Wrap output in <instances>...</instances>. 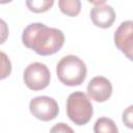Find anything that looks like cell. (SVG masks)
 <instances>
[{
  "label": "cell",
  "instance_id": "obj_1",
  "mask_svg": "<svg viewBox=\"0 0 133 133\" xmlns=\"http://www.w3.org/2000/svg\"><path fill=\"white\" fill-rule=\"evenodd\" d=\"M22 42L36 54L48 56L58 52L64 44V34L57 28H51L43 23H31L23 31Z\"/></svg>",
  "mask_w": 133,
  "mask_h": 133
},
{
  "label": "cell",
  "instance_id": "obj_2",
  "mask_svg": "<svg viewBox=\"0 0 133 133\" xmlns=\"http://www.w3.org/2000/svg\"><path fill=\"white\" fill-rule=\"evenodd\" d=\"M56 74L61 83L68 86H78L86 78V65L78 56L66 55L56 65Z\"/></svg>",
  "mask_w": 133,
  "mask_h": 133
},
{
  "label": "cell",
  "instance_id": "obj_3",
  "mask_svg": "<svg viewBox=\"0 0 133 133\" xmlns=\"http://www.w3.org/2000/svg\"><path fill=\"white\" fill-rule=\"evenodd\" d=\"M94 113L92 105L87 96L82 91L72 92L66 100V114L78 126L87 124Z\"/></svg>",
  "mask_w": 133,
  "mask_h": 133
},
{
  "label": "cell",
  "instance_id": "obj_4",
  "mask_svg": "<svg viewBox=\"0 0 133 133\" xmlns=\"http://www.w3.org/2000/svg\"><path fill=\"white\" fill-rule=\"evenodd\" d=\"M51 74L47 65L41 62L30 63L24 71L23 80L31 90H42L50 83Z\"/></svg>",
  "mask_w": 133,
  "mask_h": 133
},
{
  "label": "cell",
  "instance_id": "obj_5",
  "mask_svg": "<svg viewBox=\"0 0 133 133\" xmlns=\"http://www.w3.org/2000/svg\"><path fill=\"white\" fill-rule=\"evenodd\" d=\"M29 110L31 114L39 121L49 122L54 119L59 112L57 102L50 97L39 96L32 99L29 103Z\"/></svg>",
  "mask_w": 133,
  "mask_h": 133
},
{
  "label": "cell",
  "instance_id": "obj_6",
  "mask_svg": "<svg viewBox=\"0 0 133 133\" xmlns=\"http://www.w3.org/2000/svg\"><path fill=\"white\" fill-rule=\"evenodd\" d=\"M133 22H123L114 32V44L130 60L133 52Z\"/></svg>",
  "mask_w": 133,
  "mask_h": 133
},
{
  "label": "cell",
  "instance_id": "obj_7",
  "mask_svg": "<svg viewBox=\"0 0 133 133\" xmlns=\"http://www.w3.org/2000/svg\"><path fill=\"white\" fill-rule=\"evenodd\" d=\"M111 94L112 85L110 81L103 76L94 77L87 84V95L91 100L96 102L107 101Z\"/></svg>",
  "mask_w": 133,
  "mask_h": 133
},
{
  "label": "cell",
  "instance_id": "obj_8",
  "mask_svg": "<svg viewBox=\"0 0 133 133\" xmlns=\"http://www.w3.org/2000/svg\"><path fill=\"white\" fill-rule=\"evenodd\" d=\"M90 19L97 27L105 29L115 21V12L110 5H96L90 10Z\"/></svg>",
  "mask_w": 133,
  "mask_h": 133
},
{
  "label": "cell",
  "instance_id": "obj_9",
  "mask_svg": "<svg viewBox=\"0 0 133 133\" xmlns=\"http://www.w3.org/2000/svg\"><path fill=\"white\" fill-rule=\"evenodd\" d=\"M58 7L60 11L69 17H76L81 11L80 0H58Z\"/></svg>",
  "mask_w": 133,
  "mask_h": 133
},
{
  "label": "cell",
  "instance_id": "obj_10",
  "mask_svg": "<svg viewBox=\"0 0 133 133\" xmlns=\"http://www.w3.org/2000/svg\"><path fill=\"white\" fill-rule=\"evenodd\" d=\"M117 131L114 122L108 117H100L95 123L94 132L96 133H117Z\"/></svg>",
  "mask_w": 133,
  "mask_h": 133
},
{
  "label": "cell",
  "instance_id": "obj_11",
  "mask_svg": "<svg viewBox=\"0 0 133 133\" xmlns=\"http://www.w3.org/2000/svg\"><path fill=\"white\" fill-rule=\"evenodd\" d=\"M54 4V0H26V6L30 11L41 14L48 11Z\"/></svg>",
  "mask_w": 133,
  "mask_h": 133
},
{
  "label": "cell",
  "instance_id": "obj_12",
  "mask_svg": "<svg viewBox=\"0 0 133 133\" xmlns=\"http://www.w3.org/2000/svg\"><path fill=\"white\" fill-rule=\"evenodd\" d=\"M11 73V62L8 56L0 51V80L7 78Z\"/></svg>",
  "mask_w": 133,
  "mask_h": 133
},
{
  "label": "cell",
  "instance_id": "obj_13",
  "mask_svg": "<svg viewBox=\"0 0 133 133\" xmlns=\"http://www.w3.org/2000/svg\"><path fill=\"white\" fill-rule=\"evenodd\" d=\"M132 109H133V106L131 105V106H129L124 112H123V122H124V124L128 127V128H132L133 127V117H132V115H133V113H132Z\"/></svg>",
  "mask_w": 133,
  "mask_h": 133
},
{
  "label": "cell",
  "instance_id": "obj_14",
  "mask_svg": "<svg viewBox=\"0 0 133 133\" xmlns=\"http://www.w3.org/2000/svg\"><path fill=\"white\" fill-rule=\"evenodd\" d=\"M8 26L5 23V21H3L2 19H0V45L5 43L7 37H8Z\"/></svg>",
  "mask_w": 133,
  "mask_h": 133
},
{
  "label": "cell",
  "instance_id": "obj_15",
  "mask_svg": "<svg viewBox=\"0 0 133 133\" xmlns=\"http://www.w3.org/2000/svg\"><path fill=\"white\" fill-rule=\"evenodd\" d=\"M51 132H63V133H65V132H70V133H72L73 132V129L72 128H70L69 126H66L65 124H63V123H58V124H56L51 130H50Z\"/></svg>",
  "mask_w": 133,
  "mask_h": 133
},
{
  "label": "cell",
  "instance_id": "obj_16",
  "mask_svg": "<svg viewBox=\"0 0 133 133\" xmlns=\"http://www.w3.org/2000/svg\"><path fill=\"white\" fill-rule=\"evenodd\" d=\"M89 3H91V4H95V5H102V4H104L107 0H87Z\"/></svg>",
  "mask_w": 133,
  "mask_h": 133
},
{
  "label": "cell",
  "instance_id": "obj_17",
  "mask_svg": "<svg viewBox=\"0 0 133 133\" xmlns=\"http://www.w3.org/2000/svg\"><path fill=\"white\" fill-rule=\"evenodd\" d=\"M12 0H0V4H6V3H9Z\"/></svg>",
  "mask_w": 133,
  "mask_h": 133
}]
</instances>
